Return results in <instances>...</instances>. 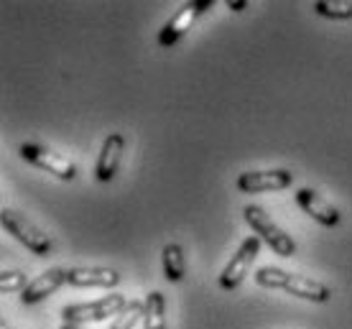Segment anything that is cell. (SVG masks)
<instances>
[{"label": "cell", "instance_id": "5b68a950", "mask_svg": "<svg viewBox=\"0 0 352 329\" xmlns=\"http://www.w3.org/2000/svg\"><path fill=\"white\" fill-rule=\"evenodd\" d=\"M261 238L258 235H250V238H245V240L240 242L238 253L230 258V263L225 268H222L220 273V288H225V291H235L243 281H245L248 271H250V266H253V260L258 258V250H261Z\"/></svg>", "mask_w": 352, "mask_h": 329}, {"label": "cell", "instance_id": "7c38bea8", "mask_svg": "<svg viewBox=\"0 0 352 329\" xmlns=\"http://www.w3.org/2000/svg\"><path fill=\"white\" fill-rule=\"evenodd\" d=\"M125 151V138L120 133H110L102 143V151H100V159H97L95 166V177L97 181H110L115 177V171L120 166V159H123Z\"/></svg>", "mask_w": 352, "mask_h": 329}, {"label": "cell", "instance_id": "2e32d148", "mask_svg": "<svg viewBox=\"0 0 352 329\" xmlns=\"http://www.w3.org/2000/svg\"><path fill=\"white\" fill-rule=\"evenodd\" d=\"M143 317H146V302H128V306L113 319L110 329H133Z\"/></svg>", "mask_w": 352, "mask_h": 329}, {"label": "cell", "instance_id": "ac0fdd59", "mask_svg": "<svg viewBox=\"0 0 352 329\" xmlns=\"http://www.w3.org/2000/svg\"><path fill=\"white\" fill-rule=\"evenodd\" d=\"M228 8L232 10V13H240L243 8H248V3H245V0H238V3H230Z\"/></svg>", "mask_w": 352, "mask_h": 329}, {"label": "cell", "instance_id": "4fadbf2b", "mask_svg": "<svg viewBox=\"0 0 352 329\" xmlns=\"http://www.w3.org/2000/svg\"><path fill=\"white\" fill-rule=\"evenodd\" d=\"M161 266H164V278L171 281V284H179L186 278V258H184V250L182 245H166L161 250Z\"/></svg>", "mask_w": 352, "mask_h": 329}, {"label": "cell", "instance_id": "9a60e30c", "mask_svg": "<svg viewBox=\"0 0 352 329\" xmlns=\"http://www.w3.org/2000/svg\"><path fill=\"white\" fill-rule=\"evenodd\" d=\"M314 10L322 18H329V21H347V18H352L350 0H317Z\"/></svg>", "mask_w": 352, "mask_h": 329}, {"label": "cell", "instance_id": "d6986e66", "mask_svg": "<svg viewBox=\"0 0 352 329\" xmlns=\"http://www.w3.org/2000/svg\"><path fill=\"white\" fill-rule=\"evenodd\" d=\"M59 329H89V327H87V324H64V321H62V327H59Z\"/></svg>", "mask_w": 352, "mask_h": 329}, {"label": "cell", "instance_id": "6da1fadb", "mask_svg": "<svg viewBox=\"0 0 352 329\" xmlns=\"http://www.w3.org/2000/svg\"><path fill=\"white\" fill-rule=\"evenodd\" d=\"M256 284L263 286V288H281L286 294L299 296V299H307V302L314 304H324L332 299V291L327 284H322L317 278L296 276V273H289V271L276 266L261 268L256 273Z\"/></svg>", "mask_w": 352, "mask_h": 329}, {"label": "cell", "instance_id": "30bf717a", "mask_svg": "<svg viewBox=\"0 0 352 329\" xmlns=\"http://www.w3.org/2000/svg\"><path fill=\"white\" fill-rule=\"evenodd\" d=\"M296 205H299L311 220H317V223L324 225V227H335V225L340 223L337 207L329 205L324 196L317 194L314 189H309V187L299 189V192H296Z\"/></svg>", "mask_w": 352, "mask_h": 329}, {"label": "cell", "instance_id": "9c48e42d", "mask_svg": "<svg viewBox=\"0 0 352 329\" xmlns=\"http://www.w3.org/2000/svg\"><path fill=\"white\" fill-rule=\"evenodd\" d=\"M67 278H69V271H67V268H49V271H44L41 276H36L34 281L26 286V291L21 294V302L26 304V306H34V304L44 302V299H49L59 286L67 284Z\"/></svg>", "mask_w": 352, "mask_h": 329}, {"label": "cell", "instance_id": "277c9868", "mask_svg": "<svg viewBox=\"0 0 352 329\" xmlns=\"http://www.w3.org/2000/svg\"><path fill=\"white\" fill-rule=\"evenodd\" d=\"M125 296L123 294H107L97 302L87 304H69L62 309V321L64 324H97V321L115 319L118 314L123 312Z\"/></svg>", "mask_w": 352, "mask_h": 329}, {"label": "cell", "instance_id": "ffe728a7", "mask_svg": "<svg viewBox=\"0 0 352 329\" xmlns=\"http://www.w3.org/2000/svg\"><path fill=\"white\" fill-rule=\"evenodd\" d=\"M0 329H13V327H10V324H6V321H3V324H0Z\"/></svg>", "mask_w": 352, "mask_h": 329}, {"label": "cell", "instance_id": "8992f818", "mask_svg": "<svg viewBox=\"0 0 352 329\" xmlns=\"http://www.w3.org/2000/svg\"><path fill=\"white\" fill-rule=\"evenodd\" d=\"M18 151H21V159H26L28 163H34L38 169L49 171V174H54L56 179H62V181H72V179L77 177V166H74L69 159H64L59 153L49 151L44 146L23 143Z\"/></svg>", "mask_w": 352, "mask_h": 329}, {"label": "cell", "instance_id": "ba28073f", "mask_svg": "<svg viewBox=\"0 0 352 329\" xmlns=\"http://www.w3.org/2000/svg\"><path fill=\"white\" fill-rule=\"evenodd\" d=\"M214 3L212 0H194V3H184L182 5V10L176 13L171 21H168L166 26L161 28V34H159V46H164V49H168V46H174L182 36L192 28L194 23V18L197 16H202L204 10H210Z\"/></svg>", "mask_w": 352, "mask_h": 329}, {"label": "cell", "instance_id": "3957f363", "mask_svg": "<svg viewBox=\"0 0 352 329\" xmlns=\"http://www.w3.org/2000/svg\"><path fill=\"white\" fill-rule=\"evenodd\" d=\"M0 225H3V230L10 232V235H13L23 248L31 250L34 256H38V258L52 256V238H49L34 220H28L23 212L3 209V212H0Z\"/></svg>", "mask_w": 352, "mask_h": 329}, {"label": "cell", "instance_id": "5bb4252c", "mask_svg": "<svg viewBox=\"0 0 352 329\" xmlns=\"http://www.w3.org/2000/svg\"><path fill=\"white\" fill-rule=\"evenodd\" d=\"M143 329H166V296L161 291H151L146 296Z\"/></svg>", "mask_w": 352, "mask_h": 329}, {"label": "cell", "instance_id": "8fae6325", "mask_svg": "<svg viewBox=\"0 0 352 329\" xmlns=\"http://www.w3.org/2000/svg\"><path fill=\"white\" fill-rule=\"evenodd\" d=\"M67 284L77 288H115L120 273L115 268H69Z\"/></svg>", "mask_w": 352, "mask_h": 329}, {"label": "cell", "instance_id": "52a82bcc", "mask_svg": "<svg viewBox=\"0 0 352 329\" xmlns=\"http://www.w3.org/2000/svg\"><path fill=\"white\" fill-rule=\"evenodd\" d=\"M294 174L289 169H268V171H245L238 177V192L243 194H261V192H281L289 189Z\"/></svg>", "mask_w": 352, "mask_h": 329}, {"label": "cell", "instance_id": "e0dca14e", "mask_svg": "<svg viewBox=\"0 0 352 329\" xmlns=\"http://www.w3.org/2000/svg\"><path fill=\"white\" fill-rule=\"evenodd\" d=\"M31 284L23 271H3L0 273V291L3 294H16V291H26V286Z\"/></svg>", "mask_w": 352, "mask_h": 329}, {"label": "cell", "instance_id": "7a4b0ae2", "mask_svg": "<svg viewBox=\"0 0 352 329\" xmlns=\"http://www.w3.org/2000/svg\"><path fill=\"white\" fill-rule=\"evenodd\" d=\"M243 217H245L248 227L253 232H258V238H261L276 256H281V258H294V256H296V242H294V238L273 223L271 214L265 212L263 207L248 205L245 209H243Z\"/></svg>", "mask_w": 352, "mask_h": 329}]
</instances>
